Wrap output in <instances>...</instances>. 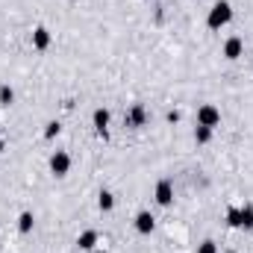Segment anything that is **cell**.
Wrapping results in <instances>:
<instances>
[{
	"label": "cell",
	"instance_id": "6da1fadb",
	"mask_svg": "<svg viewBox=\"0 0 253 253\" xmlns=\"http://www.w3.org/2000/svg\"><path fill=\"white\" fill-rule=\"evenodd\" d=\"M230 21H233V6H230L227 0H218V3L209 9V15H206L209 30H221V27H227Z\"/></svg>",
	"mask_w": 253,
	"mask_h": 253
},
{
	"label": "cell",
	"instance_id": "7a4b0ae2",
	"mask_svg": "<svg viewBox=\"0 0 253 253\" xmlns=\"http://www.w3.org/2000/svg\"><path fill=\"white\" fill-rule=\"evenodd\" d=\"M218 124H221V109L212 106V103H203V106L197 109V126H209V129H215Z\"/></svg>",
	"mask_w": 253,
	"mask_h": 253
},
{
	"label": "cell",
	"instance_id": "3957f363",
	"mask_svg": "<svg viewBox=\"0 0 253 253\" xmlns=\"http://www.w3.org/2000/svg\"><path fill=\"white\" fill-rule=\"evenodd\" d=\"M50 171H53V177H65V174L71 171V156H68L65 150H56V153L50 156Z\"/></svg>",
	"mask_w": 253,
	"mask_h": 253
},
{
	"label": "cell",
	"instance_id": "277c9868",
	"mask_svg": "<svg viewBox=\"0 0 253 253\" xmlns=\"http://www.w3.org/2000/svg\"><path fill=\"white\" fill-rule=\"evenodd\" d=\"M156 203L159 206H171L174 203V183L171 180H159L156 183Z\"/></svg>",
	"mask_w": 253,
	"mask_h": 253
},
{
	"label": "cell",
	"instance_id": "5b68a950",
	"mask_svg": "<svg viewBox=\"0 0 253 253\" xmlns=\"http://www.w3.org/2000/svg\"><path fill=\"white\" fill-rule=\"evenodd\" d=\"M109 109H103V106H97L94 112H91V124H94V129H97V135H103L106 138V126H109Z\"/></svg>",
	"mask_w": 253,
	"mask_h": 253
},
{
	"label": "cell",
	"instance_id": "8992f818",
	"mask_svg": "<svg viewBox=\"0 0 253 253\" xmlns=\"http://www.w3.org/2000/svg\"><path fill=\"white\" fill-rule=\"evenodd\" d=\"M242 53H245V42H242L239 36H233V39H227V42H224V56H227L230 62H233V59H239Z\"/></svg>",
	"mask_w": 253,
	"mask_h": 253
},
{
	"label": "cell",
	"instance_id": "52a82bcc",
	"mask_svg": "<svg viewBox=\"0 0 253 253\" xmlns=\"http://www.w3.org/2000/svg\"><path fill=\"white\" fill-rule=\"evenodd\" d=\"M153 227H156V218H153L147 209H141V212L135 215V230H138L141 236H147V233H153Z\"/></svg>",
	"mask_w": 253,
	"mask_h": 253
},
{
	"label": "cell",
	"instance_id": "ba28073f",
	"mask_svg": "<svg viewBox=\"0 0 253 253\" xmlns=\"http://www.w3.org/2000/svg\"><path fill=\"white\" fill-rule=\"evenodd\" d=\"M33 47L36 50H47L50 47V30L47 27H36L33 30Z\"/></svg>",
	"mask_w": 253,
	"mask_h": 253
},
{
	"label": "cell",
	"instance_id": "9c48e42d",
	"mask_svg": "<svg viewBox=\"0 0 253 253\" xmlns=\"http://www.w3.org/2000/svg\"><path fill=\"white\" fill-rule=\"evenodd\" d=\"M126 126H144V121H147V112H144V106L141 103H135L129 112H126Z\"/></svg>",
	"mask_w": 253,
	"mask_h": 253
},
{
	"label": "cell",
	"instance_id": "30bf717a",
	"mask_svg": "<svg viewBox=\"0 0 253 253\" xmlns=\"http://www.w3.org/2000/svg\"><path fill=\"white\" fill-rule=\"evenodd\" d=\"M97 245V230H85V233H80V239H77V248L80 251H91Z\"/></svg>",
	"mask_w": 253,
	"mask_h": 253
},
{
	"label": "cell",
	"instance_id": "8fae6325",
	"mask_svg": "<svg viewBox=\"0 0 253 253\" xmlns=\"http://www.w3.org/2000/svg\"><path fill=\"white\" fill-rule=\"evenodd\" d=\"M97 209H100V212H112V209H115V194L103 189L97 194Z\"/></svg>",
	"mask_w": 253,
	"mask_h": 253
},
{
	"label": "cell",
	"instance_id": "7c38bea8",
	"mask_svg": "<svg viewBox=\"0 0 253 253\" xmlns=\"http://www.w3.org/2000/svg\"><path fill=\"white\" fill-rule=\"evenodd\" d=\"M239 227H242V230H253V206L251 203L239 209Z\"/></svg>",
	"mask_w": 253,
	"mask_h": 253
},
{
	"label": "cell",
	"instance_id": "4fadbf2b",
	"mask_svg": "<svg viewBox=\"0 0 253 253\" xmlns=\"http://www.w3.org/2000/svg\"><path fill=\"white\" fill-rule=\"evenodd\" d=\"M33 224H36L33 212H21V215H18V230H21V233H30V230H33Z\"/></svg>",
	"mask_w": 253,
	"mask_h": 253
},
{
	"label": "cell",
	"instance_id": "5bb4252c",
	"mask_svg": "<svg viewBox=\"0 0 253 253\" xmlns=\"http://www.w3.org/2000/svg\"><path fill=\"white\" fill-rule=\"evenodd\" d=\"M194 141H197V144H209V141H212V129H209V126H197V129H194Z\"/></svg>",
	"mask_w": 253,
	"mask_h": 253
},
{
	"label": "cell",
	"instance_id": "9a60e30c",
	"mask_svg": "<svg viewBox=\"0 0 253 253\" xmlns=\"http://www.w3.org/2000/svg\"><path fill=\"white\" fill-rule=\"evenodd\" d=\"M12 103H15V91H12L9 85H0V106H6V109H9Z\"/></svg>",
	"mask_w": 253,
	"mask_h": 253
},
{
	"label": "cell",
	"instance_id": "2e32d148",
	"mask_svg": "<svg viewBox=\"0 0 253 253\" xmlns=\"http://www.w3.org/2000/svg\"><path fill=\"white\" fill-rule=\"evenodd\" d=\"M59 132H62V124L59 121H50V124L44 126V138H56Z\"/></svg>",
	"mask_w": 253,
	"mask_h": 253
},
{
	"label": "cell",
	"instance_id": "e0dca14e",
	"mask_svg": "<svg viewBox=\"0 0 253 253\" xmlns=\"http://www.w3.org/2000/svg\"><path fill=\"white\" fill-rule=\"evenodd\" d=\"M227 227H239V209H227Z\"/></svg>",
	"mask_w": 253,
	"mask_h": 253
},
{
	"label": "cell",
	"instance_id": "ac0fdd59",
	"mask_svg": "<svg viewBox=\"0 0 253 253\" xmlns=\"http://www.w3.org/2000/svg\"><path fill=\"white\" fill-rule=\"evenodd\" d=\"M197 253H218V248H215V242H209V239H206V242L197 248Z\"/></svg>",
	"mask_w": 253,
	"mask_h": 253
},
{
	"label": "cell",
	"instance_id": "d6986e66",
	"mask_svg": "<svg viewBox=\"0 0 253 253\" xmlns=\"http://www.w3.org/2000/svg\"><path fill=\"white\" fill-rule=\"evenodd\" d=\"M3 150H6V144H3V138H0V153H3Z\"/></svg>",
	"mask_w": 253,
	"mask_h": 253
},
{
	"label": "cell",
	"instance_id": "ffe728a7",
	"mask_svg": "<svg viewBox=\"0 0 253 253\" xmlns=\"http://www.w3.org/2000/svg\"><path fill=\"white\" fill-rule=\"evenodd\" d=\"M227 253H236V251H227Z\"/></svg>",
	"mask_w": 253,
	"mask_h": 253
}]
</instances>
